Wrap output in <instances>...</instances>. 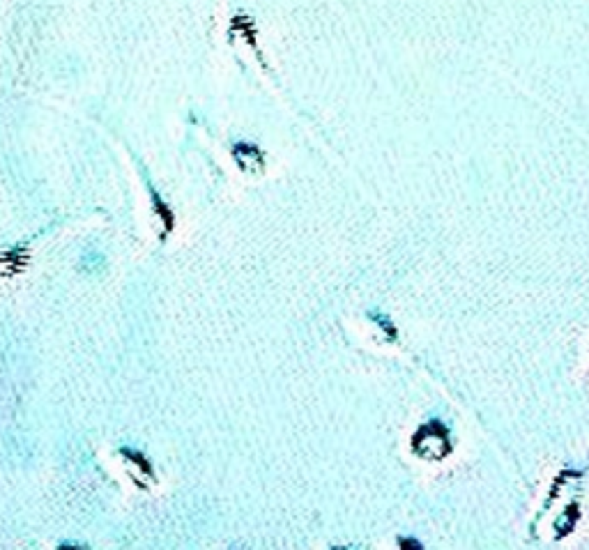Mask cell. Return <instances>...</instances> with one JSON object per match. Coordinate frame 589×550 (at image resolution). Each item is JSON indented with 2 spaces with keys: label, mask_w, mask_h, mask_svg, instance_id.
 <instances>
[{
  "label": "cell",
  "mask_w": 589,
  "mask_h": 550,
  "mask_svg": "<svg viewBox=\"0 0 589 550\" xmlns=\"http://www.w3.org/2000/svg\"><path fill=\"white\" fill-rule=\"evenodd\" d=\"M28 256L18 249H9L7 253L0 256V274H7V277H12V274L21 272V268L25 265Z\"/></svg>",
  "instance_id": "cell-1"
}]
</instances>
